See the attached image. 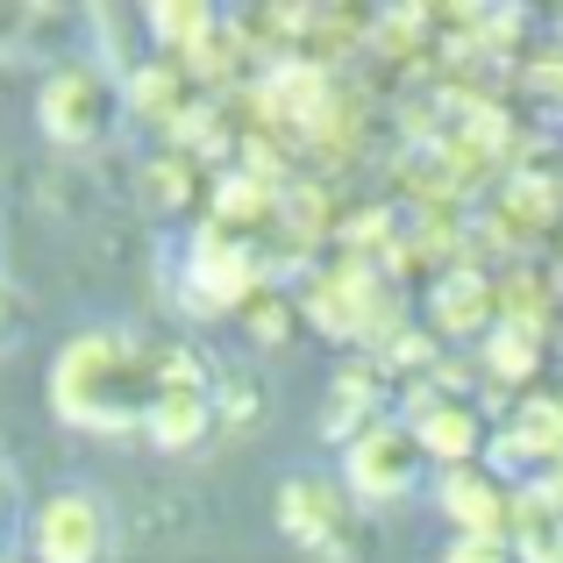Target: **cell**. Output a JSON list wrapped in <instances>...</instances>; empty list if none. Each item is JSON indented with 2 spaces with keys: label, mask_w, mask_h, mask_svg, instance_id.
Listing matches in <instances>:
<instances>
[{
  "label": "cell",
  "mask_w": 563,
  "mask_h": 563,
  "mask_svg": "<svg viewBox=\"0 0 563 563\" xmlns=\"http://www.w3.org/2000/svg\"><path fill=\"white\" fill-rule=\"evenodd\" d=\"M235 314H243L250 343H286V335H292V321H300V300H292L286 286H257L243 307H235Z\"/></svg>",
  "instance_id": "44dd1931"
},
{
  "label": "cell",
  "mask_w": 563,
  "mask_h": 563,
  "mask_svg": "<svg viewBox=\"0 0 563 563\" xmlns=\"http://www.w3.org/2000/svg\"><path fill=\"white\" fill-rule=\"evenodd\" d=\"M300 321H314V335H329V343H357V321H350V300L335 286V272L300 278Z\"/></svg>",
  "instance_id": "ffe728a7"
},
{
  "label": "cell",
  "mask_w": 563,
  "mask_h": 563,
  "mask_svg": "<svg viewBox=\"0 0 563 563\" xmlns=\"http://www.w3.org/2000/svg\"><path fill=\"white\" fill-rule=\"evenodd\" d=\"M157 399H165L157 343L143 335L86 329L51 357V413L79 435H143Z\"/></svg>",
  "instance_id": "6da1fadb"
},
{
  "label": "cell",
  "mask_w": 563,
  "mask_h": 563,
  "mask_svg": "<svg viewBox=\"0 0 563 563\" xmlns=\"http://www.w3.org/2000/svg\"><path fill=\"white\" fill-rule=\"evenodd\" d=\"M114 550V514L100 493L65 485V493L43 499L36 514V563H108Z\"/></svg>",
  "instance_id": "5b68a950"
},
{
  "label": "cell",
  "mask_w": 563,
  "mask_h": 563,
  "mask_svg": "<svg viewBox=\"0 0 563 563\" xmlns=\"http://www.w3.org/2000/svg\"><path fill=\"white\" fill-rule=\"evenodd\" d=\"M8 314H22V300H14V292L0 286V329H8Z\"/></svg>",
  "instance_id": "f1b7e54d"
},
{
  "label": "cell",
  "mask_w": 563,
  "mask_h": 563,
  "mask_svg": "<svg viewBox=\"0 0 563 563\" xmlns=\"http://www.w3.org/2000/svg\"><path fill=\"white\" fill-rule=\"evenodd\" d=\"M442 357H450V350H442V343H435V335H428V329H413V321H407V329H399L393 343L378 350V364H385V372H393V378H399V372L428 378V372H435Z\"/></svg>",
  "instance_id": "603a6c76"
},
{
  "label": "cell",
  "mask_w": 563,
  "mask_h": 563,
  "mask_svg": "<svg viewBox=\"0 0 563 563\" xmlns=\"http://www.w3.org/2000/svg\"><path fill=\"white\" fill-rule=\"evenodd\" d=\"M14 507H22V485H14V471L0 464V536L14 528Z\"/></svg>",
  "instance_id": "4316f807"
},
{
  "label": "cell",
  "mask_w": 563,
  "mask_h": 563,
  "mask_svg": "<svg viewBox=\"0 0 563 563\" xmlns=\"http://www.w3.org/2000/svg\"><path fill=\"white\" fill-rule=\"evenodd\" d=\"M143 435H151L157 450H200V442L214 435V385H207V393H165L151 407V421H143Z\"/></svg>",
  "instance_id": "ac0fdd59"
},
{
  "label": "cell",
  "mask_w": 563,
  "mask_h": 563,
  "mask_svg": "<svg viewBox=\"0 0 563 563\" xmlns=\"http://www.w3.org/2000/svg\"><path fill=\"white\" fill-rule=\"evenodd\" d=\"M122 79H114L108 65H86V57H71V65H51V79H43L36 93V122L43 136L57 143V151H108L114 129H122Z\"/></svg>",
  "instance_id": "7a4b0ae2"
},
{
  "label": "cell",
  "mask_w": 563,
  "mask_h": 563,
  "mask_svg": "<svg viewBox=\"0 0 563 563\" xmlns=\"http://www.w3.org/2000/svg\"><path fill=\"white\" fill-rule=\"evenodd\" d=\"M507 550H514V563H563V514L536 493V485H514Z\"/></svg>",
  "instance_id": "e0dca14e"
},
{
  "label": "cell",
  "mask_w": 563,
  "mask_h": 563,
  "mask_svg": "<svg viewBox=\"0 0 563 563\" xmlns=\"http://www.w3.org/2000/svg\"><path fill=\"white\" fill-rule=\"evenodd\" d=\"M493 292H499V329H528V335H550L556 329V272H542V264H507V272H493Z\"/></svg>",
  "instance_id": "5bb4252c"
},
{
  "label": "cell",
  "mask_w": 563,
  "mask_h": 563,
  "mask_svg": "<svg viewBox=\"0 0 563 563\" xmlns=\"http://www.w3.org/2000/svg\"><path fill=\"white\" fill-rule=\"evenodd\" d=\"M385 399H393V372L372 357V350H357V357L335 372V385H329V407H321V435L329 442H357L372 421H385Z\"/></svg>",
  "instance_id": "9c48e42d"
},
{
  "label": "cell",
  "mask_w": 563,
  "mask_h": 563,
  "mask_svg": "<svg viewBox=\"0 0 563 563\" xmlns=\"http://www.w3.org/2000/svg\"><path fill=\"white\" fill-rule=\"evenodd\" d=\"M264 407H272V393H264V378H257V372H229V378H214V421H229V428H257V421H264Z\"/></svg>",
  "instance_id": "7402d4cb"
},
{
  "label": "cell",
  "mask_w": 563,
  "mask_h": 563,
  "mask_svg": "<svg viewBox=\"0 0 563 563\" xmlns=\"http://www.w3.org/2000/svg\"><path fill=\"white\" fill-rule=\"evenodd\" d=\"M542 357H550V335H528V329H493L485 335V378L507 385L514 399L528 393V378H542Z\"/></svg>",
  "instance_id": "d6986e66"
},
{
  "label": "cell",
  "mask_w": 563,
  "mask_h": 563,
  "mask_svg": "<svg viewBox=\"0 0 563 563\" xmlns=\"http://www.w3.org/2000/svg\"><path fill=\"white\" fill-rule=\"evenodd\" d=\"M207 229H221V235H235V243L257 250L264 235L278 229V192H272V186H257V179H243V172H229V179H214V200H207Z\"/></svg>",
  "instance_id": "9a60e30c"
},
{
  "label": "cell",
  "mask_w": 563,
  "mask_h": 563,
  "mask_svg": "<svg viewBox=\"0 0 563 563\" xmlns=\"http://www.w3.org/2000/svg\"><path fill=\"white\" fill-rule=\"evenodd\" d=\"M229 22V14L214 8V0H151L143 8V29H151V51L157 57H200L207 43H214V29Z\"/></svg>",
  "instance_id": "2e32d148"
},
{
  "label": "cell",
  "mask_w": 563,
  "mask_h": 563,
  "mask_svg": "<svg viewBox=\"0 0 563 563\" xmlns=\"http://www.w3.org/2000/svg\"><path fill=\"white\" fill-rule=\"evenodd\" d=\"M29 22H36V8H0V51H14Z\"/></svg>",
  "instance_id": "484cf974"
},
{
  "label": "cell",
  "mask_w": 563,
  "mask_h": 563,
  "mask_svg": "<svg viewBox=\"0 0 563 563\" xmlns=\"http://www.w3.org/2000/svg\"><path fill=\"white\" fill-rule=\"evenodd\" d=\"M514 86H521V100H536L542 114H563V51L528 57V65L514 71Z\"/></svg>",
  "instance_id": "cb8c5ba5"
},
{
  "label": "cell",
  "mask_w": 563,
  "mask_h": 563,
  "mask_svg": "<svg viewBox=\"0 0 563 563\" xmlns=\"http://www.w3.org/2000/svg\"><path fill=\"white\" fill-rule=\"evenodd\" d=\"M413 442H421V456H435L442 471H471L493 450V428H485V413L471 407V399H442L435 413L413 421Z\"/></svg>",
  "instance_id": "7c38bea8"
},
{
  "label": "cell",
  "mask_w": 563,
  "mask_h": 563,
  "mask_svg": "<svg viewBox=\"0 0 563 563\" xmlns=\"http://www.w3.org/2000/svg\"><path fill=\"white\" fill-rule=\"evenodd\" d=\"M556 286H563V235H556Z\"/></svg>",
  "instance_id": "f546056e"
},
{
  "label": "cell",
  "mask_w": 563,
  "mask_h": 563,
  "mask_svg": "<svg viewBox=\"0 0 563 563\" xmlns=\"http://www.w3.org/2000/svg\"><path fill=\"white\" fill-rule=\"evenodd\" d=\"M421 464L428 456H421V442H413V428L399 421V413H385V421H372L343 450V485L364 507H385V499H407L413 485H421Z\"/></svg>",
  "instance_id": "277c9868"
},
{
  "label": "cell",
  "mask_w": 563,
  "mask_h": 563,
  "mask_svg": "<svg viewBox=\"0 0 563 563\" xmlns=\"http://www.w3.org/2000/svg\"><path fill=\"white\" fill-rule=\"evenodd\" d=\"M257 286H272V278H264V264H257V250L200 221V235H192V257H186V292H192V307H207V314H235V307H243Z\"/></svg>",
  "instance_id": "8992f818"
},
{
  "label": "cell",
  "mask_w": 563,
  "mask_h": 563,
  "mask_svg": "<svg viewBox=\"0 0 563 563\" xmlns=\"http://www.w3.org/2000/svg\"><path fill=\"white\" fill-rule=\"evenodd\" d=\"M200 100H207V93L192 86V71L179 65V57H143V65H136V71L122 79V108L136 114V122L165 129V136H172V129L186 122L192 108H200Z\"/></svg>",
  "instance_id": "30bf717a"
},
{
  "label": "cell",
  "mask_w": 563,
  "mask_h": 563,
  "mask_svg": "<svg viewBox=\"0 0 563 563\" xmlns=\"http://www.w3.org/2000/svg\"><path fill=\"white\" fill-rule=\"evenodd\" d=\"M435 499H442V514L456 521V536H499V542H507L514 485L499 478V471H485V464H471V471H442Z\"/></svg>",
  "instance_id": "8fae6325"
},
{
  "label": "cell",
  "mask_w": 563,
  "mask_h": 563,
  "mask_svg": "<svg viewBox=\"0 0 563 563\" xmlns=\"http://www.w3.org/2000/svg\"><path fill=\"white\" fill-rule=\"evenodd\" d=\"M278 528H286L300 550L329 556V563H357L364 556V521L357 499L343 478H321V471H292L278 485Z\"/></svg>",
  "instance_id": "3957f363"
},
{
  "label": "cell",
  "mask_w": 563,
  "mask_h": 563,
  "mask_svg": "<svg viewBox=\"0 0 563 563\" xmlns=\"http://www.w3.org/2000/svg\"><path fill=\"white\" fill-rule=\"evenodd\" d=\"M329 272H335V286H343V300H350V321H357V350L378 357V350L407 329V286H393V278H385L378 264H364V257H335Z\"/></svg>",
  "instance_id": "ba28073f"
},
{
  "label": "cell",
  "mask_w": 563,
  "mask_h": 563,
  "mask_svg": "<svg viewBox=\"0 0 563 563\" xmlns=\"http://www.w3.org/2000/svg\"><path fill=\"white\" fill-rule=\"evenodd\" d=\"M536 493H542V499H550V507L563 514V471H542V478H536Z\"/></svg>",
  "instance_id": "83f0119b"
},
{
  "label": "cell",
  "mask_w": 563,
  "mask_h": 563,
  "mask_svg": "<svg viewBox=\"0 0 563 563\" xmlns=\"http://www.w3.org/2000/svg\"><path fill=\"white\" fill-rule=\"evenodd\" d=\"M136 200L151 207V214H207L214 186H207V172L192 165L186 151H151L136 165Z\"/></svg>",
  "instance_id": "4fadbf2b"
},
{
  "label": "cell",
  "mask_w": 563,
  "mask_h": 563,
  "mask_svg": "<svg viewBox=\"0 0 563 563\" xmlns=\"http://www.w3.org/2000/svg\"><path fill=\"white\" fill-rule=\"evenodd\" d=\"M493 329H499L493 272L456 264V272H442L435 286H428V335H435V343H485Z\"/></svg>",
  "instance_id": "52a82bcc"
},
{
  "label": "cell",
  "mask_w": 563,
  "mask_h": 563,
  "mask_svg": "<svg viewBox=\"0 0 563 563\" xmlns=\"http://www.w3.org/2000/svg\"><path fill=\"white\" fill-rule=\"evenodd\" d=\"M442 563H514V550L499 536H456L450 550H442Z\"/></svg>",
  "instance_id": "d4e9b609"
},
{
  "label": "cell",
  "mask_w": 563,
  "mask_h": 563,
  "mask_svg": "<svg viewBox=\"0 0 563 563\" xmlns=\"http://www.w3.org/2000/svg\"><path fill=\"white\" fill-rule=\"evenodd\" d=\"M0 563H14V556H0Z\"/></svg>",
  "instance_id": "4dcf8cb0"
}]
</instances>
